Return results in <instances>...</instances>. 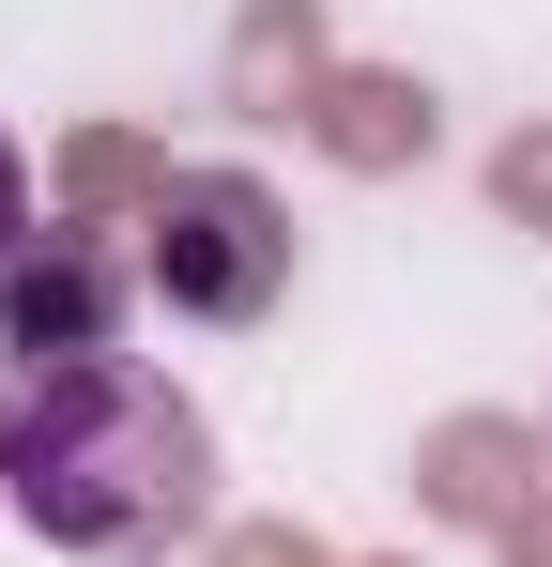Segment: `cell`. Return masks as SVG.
<instances>
[{
    "instance_id": "6da1fadb",
    "label": "cell",
    "mask_w": 552,
    "mask_h": 567,
    "mask_svg": "<svg viewBox=\"0 0 552 567\" xmlns=\"http://www.w3.org/2000/svg\"><path fill=\"white\" fill-rule=\"evenodd\" d=\"M0 491L62 553H170L184 522L215 506V430L139 353L47 369V383H16V414H0Z\"/></svg>"
},
{
    "instance_id": "7a4b0ae2",
    "label": "cell",
    "mask_w": 552,
    "mask_h": 567,
    "mask_svg": "<svg viewBox=\"0 0 552 567\" xmlns=\"http://www.w3.org/2000/svg\"><path fill=\"white\" fill-rule=\"evenodd\" d=\"M276 277H292V215H276L246 169H170L154 215H139V291L184 307V322H262Z\"/></svg>"
},
{
    "instance_id": "3957f363",
    "label": "cell",
    "mask_w": 552,
    "mask_h": 567,
    "mask_svg": "<svg viewBox=\"0 0 552 567\" xmlns=\"http://www.w3.org/2000/svg\"><path fill=\"white\" fill-rule=\"evenodd\" d=\"M123 353V261L92 230H31L0 261V369L47 383V369H108Z\"/></svg>"
},
{
    "instance_id": "277c9868",
    "label": "cell",
    "mask_w": 552,
    "mask_h": 567,
    "mask_svg": "<svg viewBox=\"0 0 552 567\" xmlns=\"http://www.w3.org/2000/svg\"><path fill=\"white\" fill-rule=\"evenodd\" d=\"M354 154H399V138H430V107H399V93H354V123H338Z\"/></svg>"
},
{
    "instance_id": "5b68a950",
    "label": "cell",
    "mask_w": 552,
    "mask_h": 567,
    "mask_svg": "<svg viewBox=\"0 0 552 567\" xmlns=\"http://www.w3.org/2000/svg\"><path fill=\"white\" fill-rule=\"evenodd\" d=\"M31 246V169H16V138H0V261Z\"/></svg>"
},
{
    "instance_id": "8992f818",
    "label": "cell",
    "mask_w": 552,
    "mask_h": 567,
    "mask_svg": "<svg viewBox=\"0 0 552 567\" xmlns=\"http://www.w3.org/2000/svg\"><path fill=\"white\" fill-rule=\"evenodd\" d=\"M507 199H522V215H552V138H522V154H507Z\"/></svg>"
}]
</instances>
